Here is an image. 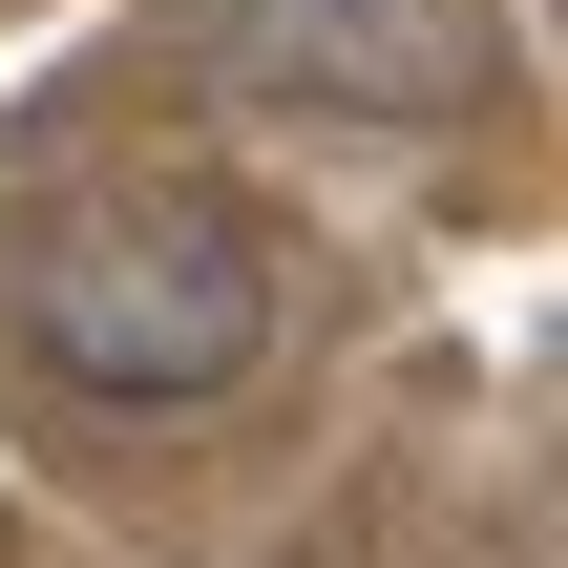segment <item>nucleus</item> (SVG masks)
I'll return each instance as SVG.
<instances>
[{"instance_id":"nucleus-1","label":"nucleus","mask_w":568,"mask_h":568,"mask_svg":"<svg viewBox=\"0 0 568 568\" xmlns=\"http://www.w3.org/2000/svg\"><path fill=\"white\" fill-rule=\"evenodd\" d=\"M21 337H42L63 400H105V422H190V400H232V379L274 358V253H253V211H211V190H84V211L42 232V274H21Z\"/></svg>"},{"instance_id":"nucleus-2","label":"nucleus","mask_w":568,"mask_h":568,"mask_svg":"<svg viewBox=\"0 0 568 568\" xmlns=\"http://www.w3.org/2000/svg\"><path fill=\"white\" fill-rule=\"evenodd\" d=\"M274 84H316V105H422V84H464V0H211Z\"/></svg>"}]
</instances>
